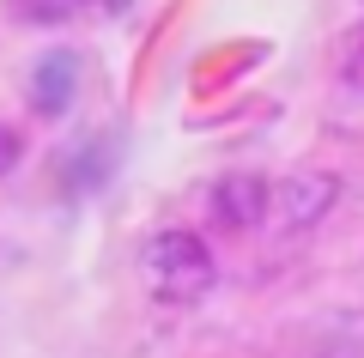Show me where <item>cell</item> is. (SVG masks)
Masks as SVG:
<instances>
[{"mask_svg": "<svg viewBox=\"0 0 364 358\" xmlns=\"http://www.w3.org/2000/svg\"><path fill=\"white\" fill-rule=\"evenodd\" d=\"M146 285L170 304H195L213 285V249L195 231H158L146 243Z\"/></svg>", "mask_w": 364, "mask_h": 358, "instance_id": "obj_1", "label": "cell"}, {"mask_svg": "<svg viewBox=\"0 0 364 358\" xmlns=\"http://www.w3.org/2000/svg\"><path fill=\"white\" fill-rule=\"evenodd\" d=\"M267 206H273V189L249 170H231L225 182H213V219L225 231H255L267 219Z\"/></svg>", "mask_w": 364, "mask_h": 358, "instance_id": "obj_2", "label": "cell"}, {"mask_svg": "<svg viewBox=\"0 0 364 358\" xmlns=\"http://www.w3.org/2000/svg\"><path fill=\"white\" fill-rule=\"evenodd\" d=\"M334 177H322V170H298L291 182H279V219L286 225H316V219L334 206Z\"/></svg>", "mask_w": 364, "mask_h": 358, "instance_id": "obj_3", "label": "cell"}, {"mask_svg": "<svg viewBox=\"0 0 364 358\" xmlns=\"http://www.w3.org/2000/svg\"><path fill=\"white\" fill-rule=\"evenodd\" d=\"M73 55H49V61L37 67V79H31V103H37V115H61L67 110V98H73Z\"/></svg>", "mask_w": 364, "mask_h": 358, "instance_id": "obj_4", "label": "cell"}, {"mask_svg": "<svg viewBox=\"0 0 364 358\" xmlns=\"http://www.w3.org/2000/svg\"><path fill=\"white\" fill-rule=\"evenodd\" d=\"M79 0H13V13H25V19H37V25H55V19H67Z\"/></svg>", "mask_w": 364, "mask_h": 358, "instance_id": "obj_5", "label": "cell"}, {"mask_svg": "<svg viewBox=\"0 0 364 358\" xmlns=\"http://www.w3.org/2000/svg\"><path fill=\"white\" fill-rule=\"evenodd\" d=\"M18 158H25V146H18V134L0 122V177H13L18 170Z\"/></svg>", "mask_w": 364, "mask_h": 358, "instance_id": "obj_6", "label": "cell"}, {"mask_svg": "<svg viewBox=\"0 0 364 358\" xmlns=\"http://www.w3.org/2000/svg\"><path fill=\"white\" fill-rule=\"evenodd\" d=\"M97 6H109V13H116V6H128V0H97Z\"/></svg>", "mask_w": 364, "mask_h": 358, "instance_id": "obj_7", "label": "cell"}]
</instances>
